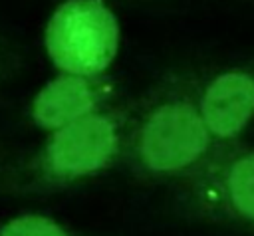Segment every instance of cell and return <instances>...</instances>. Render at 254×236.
Returning <instances> with one entry per match:
<instances>
[{"mask_svg": "<svg viewBox=\"0 0 254 236\" xmlns=\"http://www.w3.org/2000/svg\"><path fill=\"white\" fill-rule=\"evenodd\" d=\"M119 48V24L101 0H65L46 26L52 61L71 75L91 77L111 65Z\"/></svg>", "mask_w": 254, "mask_h": 236, "instance_id": "cell-1", "label": "cell"}, {"mask_svg": "<svg viewBox=\"0 0 254 236\" xmlns=\"http://www.w3.org/2000/svg\"><path fill=\"white\" fill-rule=\"evenodd\" d=\"M210 137L198 111V101L175 91L161 97L143 115L135 133V153L151 173H179L206 153Z\"/></svg>", "mask_w": 254, "mask_h": 236, "instance_id": "cell-2", "label": "cell"}, {"mask_svg": "<svg viewBox=\"0 0 254 236\" xmlns=\"http://www.w3.org/2000/svg\"><path fill=\"white\" fill-rule=\"evenodd\" d=\"M119 149V125L107 113H87L54 131L40 167L52 180H73L103 169Z\"/></svg>", "mask_w": 254, "mask_h": 236, "instance_id": "cell-3", "label": "cell"}, {"mask_svg": "<svg viewBox=\"0 0 254 236\" xmlns=\"http://www.w3.org/2000/svg\"><path fill=\"white\" fill-rule=\"evenodd\" d=\"M198 111L210 135L230 139L254 115V77L246 71L216 75L198 99Z\"/></svg>", "mask_w": 254, "mask_h": 236, "instance_id": "cell-4", "label": "cell"}, {"mask_svg": "<svg viewBox=\"0 0 254 236\" xmlns=\"http://www.w3.org/2000/svg\"><path fill=\"white\" fill-rule=\"evenodd\" d=\"M97 105V89L81 75H62L36 95L32 113L38 125L46 129H60L91 111Z\"/></svg>", "mask_w": 254, "mask_h": 236, "instance_id": "cell-5", "label": "cell"}, {"mask_svg": "<svg viewBox=\"0 0 254 236\" xmlns=\"http://www.w3.org/2000/svg\"><path fill=\"white\" fill-rule=\"evenodd\" d=\"M226 192L230 204L254 220V151L236 157L226 171Z\"/></svg>", "mask_w": 254, "mask_h": 236, "instance_id": "cell-6", "label": "cell"}, {"mask_svg": "<svg viewBox=\"0 0 254 236\" xmlns=\"http://www.w3.org/2000/svg\"><path fill=\"white\" fill-rule=\"evenodd\" d=\"M0 236H69V234L48 216L24 214L2 224Z\"/></svg>", "mask_w": 254, "mask_h": 236, "instance_id": "cell-7", "label": "cell"}]
</instances>
